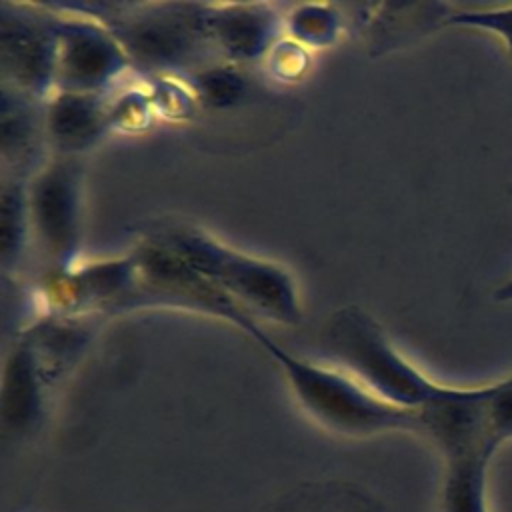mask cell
<instances>
[{
  "label": "cell",
  "instance_id": "cell-3",
  "mask_svg": "<svg viewBox=\"0 0 512 512\" xmlns=\"http://www.w3.org/2000/svg\"><path fill=\"white\" fill-rule=\"evenodd\" d=\"M320 346L340 370L398 408L418 412L442 390V384L398 352L382 326L360 306L336 310L322 330Z\"/></svg>",
  "mask_w": 512,
  "mask_h": 512
},
{
  "label": "cell",
  "instance_id": "cell-5",
  "mask_svg": "<svg viewBox=\"0 0 512 512\" xmlns=\"http://www.w3.org/2000/svg\"><path fill=\"white\" fill-rule=\"evenodd\" d=\"M0 44L2 70L14 90L40 98L56 84L58 14L2 4Z\"/></svg>",
  "mask_w": 512,
  "mask_h": 512
},
{
  "label": "cell",
  "instance_id": "cell-2",
  "mask_svg": "<svg viewBox=\"0 0 512 512\" xmlns=\"http://www.w3.org/2000/svg\"><path fill=\"white\" fill-rule=\"evenodd\" d=\"M148 240L174 252L248 314L280 324L300 322L296 284L280 264L226 246L194 226H160Z\"/></svg>",
  "mask_w": 512,
  "mask_h": 512
},
{
  "label": "cell",
  "instance_id": "cell-10",
  "mask_svg": "<svg viewBox=\"0 0 512 512\" xmlns=\"http://www.w3.org/2000/svg\"><path fill=\"white\" fill-rule=\"evenodd\" d=\"M46 380L40 372L34 348L22 338L10 352L2 386V422L14 436L32 432L44 414Z\"/></svg>",
  "mask_w": 512,
  "mask_h": 512
},
{
  "label": "cell",
  "instance_id": "cell-1",
  "mask_svg": "<svg viewBox=\"0 0 512 512\" xmlns=\"http://www.w3.org/2000/svg\"><path fill=\"white\" fill-rule=\"evenodd\" d=\"M248 334L280 366L302 410L326 430L348 438H368L392 430L420 432L418 412L382 400L340 368L298 358L270 340L260 326Z\"/></svg>",
  "mask_w": 512,
  "mask_h": 512
},
{
  "label": "cell",
  "instance_id": "cell-13",
  "mask_svg": "<svg viewBox=\"0 0 512 512\" xmlns=\"http://www.w3.org/2000/svg\"><path fill=\"white\" fill-rule=\"evenodd\" d=\"M30 220L28 190L20 182H10L2 190V212H0V244H2V266L14 264L22 252L26 238V224Z\"/></svg>",
  "mask_w": 512,
  "mask_h": 512
},
{
  "label": "cell",
  "instance_id": "cell-6",
  "mask_svg": "<svg viewBox=\"0 0 512 512\" xmlns=\"http://www.w3.org/2000/svg\"><path fill=\"white\" fill-rule=\"evenodd\" d=\"M128 64L126 50L106 26L58 16L56 86L60 92L98 94Z\"/></svg>",
  "mask_w": 512,
  "mask_h": 512
},
{
  "label": "cell",
  "instance_id": "cell-16",
  "mask_svg": "<svg viewBox=\"0 0 512 512\" xmlns=\"http://www.w3.org/2000/svg\"><path fill=\"white\" fill-rule=\"evenodd\" d=\"M444 24L478 28L498 36L512 52V4L492 8H464L448 12Z\"/></svg>",
  "mask_w": 512,
  "mask_h": 512
},
{
  "label": "cell",
  "instance_id": "cell-4",
  "mask_svg": "<svg viewBox=\"0 0 512 512\" xmlns=\"http://www.w3.org/2000/svg\"><path fill=\"white\" fill-rule=\"evenodd\" d=\"M202 4H148L136 12L112 14L106 28L126 50L130 62L148 68H184L214 50Z\"/></svg>",
  "mask_w": 512,
  "mask_h": 512
},
{
  "label": "cell",
  "instance_id": "cell-15",
  "mask_svg": "<svg viewBox=\"0 0 512 512\" xmlns=\"http://www.w3.org/2000/svg\"><path fill=\"white\" fill-rule=\"evenodd\" d=\"M198 96L210 106H228L244 92V78L230 66H210L194 76Z\"/></svg>",
  "mask_w": 512,
  "mask_h": 512
},
{
  "label": "cell",
  "instance_id": "cell-7",
  "mask_svg": "<svg viewBox=\"0 0 512 512\" xmlns=\"http://www.w3.org/2000/svg\"><path fill=\"white\" fill-rule=\"evenodd\" d=\"M78 168L68 160H54L30 184V222L48 256L66 266L78 248Z\"/></svg>",
  "mask_w": 512,
  "mask_h": 512
},
{
  "label": "cell",
  "instance_id": "cell-14",
  "mask_svg": "<svg viewBox=\"0 0 512 512\" xmlns=\"http://www.w3.org/2000/svg\"><path fill=\"white\" fill-rule=\"evenodd\" d=\"M288 26L292 36L298 38L300 42L312 44V46H326L336 36L338 18H336V12H332L328 6L306 4V6H298L290 14Z\"/></svg>",
  "mask_w": 512,
  "mask_h": 512
},
{
  "label": "cell",
  "instance_id": "cell-8",
  "mask_svg": "<svg viewBox=\"0 0 512 512\" xmlns=\"http://www.w3.org/2000/svg\"><path fill=\"white\" fill-rule=\"evenodd\" d=\"M492 384L458 388L442 384L438 396L418 410L420 432H426L446 460L498 448L488 432V402Z\"/></svg>",
  "mask_w": 512,
  "mask_h": 512
},
{
  "label": "cell",
  "instance_id": "cell-18",
  "mask_svg": "<svg viewBox=\"0 0 512 512\" xmlns=\"http://www.w3.org/2000/svg\"><path fill=\"white\" fill-rule=\"evenodd\" d=\"M494 300L502 304L512 302V276L494 288Z\"/></svg>",
  "mask_w": 512,
  "mask_h": 512
},
{
  "label": "cell",
  "instance_id": "cell-17",
  "mask_svg": "<svg viewBox=\"0 0 512 512\" xmlns=\"http://www.w3.org/2000/svg\"><path fill=\"white\" fill-rule=\"evenodd\" d=\"M488 432L496 446L512 440V374L492 382L488 402Z\"/></svg>",
  "mask_w": 512,
  "mask_h": 512
},
{
  "label": "cell",
  "instance_id": "cell-9",
  "mask_svg": "<svg viewBox=\"0 0 512 512\" xmlns=\"http://www.w3.org/2000/svg\"><path fill=\"white\" fill-rule=\"evenodd\" d=\"M278 18L266 4L210 6L208 32L214 50L234 62L260 58L276 36Z\"/></svg>",
  "mask_w": 512,
  "mask_h": 512
},
{
  "label": "cell",
  "instance_id": "cell-11",
  "mask_svg": "<svg viewBox=\"0 0 512 512\" xmlns=\"http://www.w3.org/2000/svg\"><path fill=\"white\" fill-rule=\"evenodd\" d=\"M106 110L98 94L60 92L48 102L44 128L60 154L92 146L106 128Z\"/></svg>",
  "mask_w": 512,
  "mask_h": 512
},
{
  "label": "cell",
  "instance_id": "cell-12",
  "mask_svg": "<svg viewBox=\"0 0 512 512\" xmlns=\"http://www.w3.org/2000/svg\"><path fill=\"white\" fill-rule=\"evenodd\" d=\"M494 452V448H486L446 460V478L440 504L442 512H490L486 476Z\"/></svg>",
  "mask_w": 512,
  "mask_h": 512
}]
</instances>
